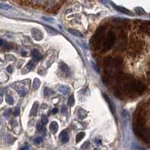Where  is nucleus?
I'll return each mask as SVG.
<instances>
[{
  "instance_id": "nucleus-4",
  "label": "nucleus",
  "mask_w": 150,
  "mask_h": 150,
  "mask_svg": "<svg viewBox=\"0 0 150 150\" xmlns=\"http://www.w3.org/2000/svg\"><path fill=\"white\" fill-rule=\"evenodd\" d=\"M60 137L61 138V141L62 143H65L67 142H68L69 140V135H68V132L67 130H64L61 132V134H60Z\"/></svg>"
},
{
  "instance_id": "nucleus-35",
  "label": "nucleus",
  "mask_w": 150,
  "mask_h": 150,
  "mask_svg": "<svg viewBox=\"0 0 150 150\" xmlns=\"http://www.w3.org/2000/svg\"><path fill=\"white\" fill-rule=\"evenodd\" d=\"M3 44H4L3 40H2V39H0V47L2 46V45H3Z\"/></svg>"
},
{
  "instance_id": "nucleus-20",
  "label": "nucleus",
  "mask_w": 150,
  "mask_h": 150,
  "mask_svg": "<svg viewBox=\"0 0 150 150\" xmlns=\"http://www.w3.org/2000/svg\"><path fill=\"white\" fill-rule=\"evenodd\" d=\"M74 103H75L74 97H73V96H70L69 98V100H68V104H69V106H70V107L73 106Z\"/></svg>"
},
{
  "instance_id": "nucleus-2",
  "label": "nucleus",
  "mask_w": 150,
  "mask_h": 150,
  "mask_svg": "<svg viewBox=\"0 0 150 150\" xmlns=\"http://www.w3.org/2000/svg\"><path fill=\"white\" fill-rule=\"evenodd\" d=\"M32 35H33V37L37 41H40L43 38V35L41 32V31L36 29H33L32 30Z\"/></svg>"
},
{
  "instance_id": "nucleus-31",
  "label": "nucleus",
  "mask_w": 150,
  "mask_h": 150,
  "mask_svg": "<svg viewBox=\"0 0 150 150\" xmlns=\"http://www.w3.org/2000/svg\"><path fill=\"white\" fill-rule=\"evenodd\" d=\"M51 112H52V113H53V114H56V113L58 112V108H54V109L52 110V111H51Z\"/></svg>"
},
{
  "instance_id": "nucleus-36",
  "label": "nucleus",
  "mask_w": 150,
  "mask_h": 150,
  "mask_svg": "<svg viewBox=\"0 0 150 150\" xmlns=\"http://www.w3.org/2000/svg\"><path fill=\"white\" fill-rule=\"evenodd\" d=\"M2 97L0 95V104L2 103Z\"/></svg>"
},
{
  "instance_id": "nucleus-23",
  "label": "nucleus",
  "mask_w": 150,
  "mask_h": 150,
  "mask_svg": "<svg viewBox=\"0 0 150 150\" xmlns=\"http://www.w3.org/2000/svg\"><path fill=\"white\" fill-rule=\"evenodd\" d=\"M48 122V116L45 115H43L42 116V124L45 125Z\"/></svg>"
},
{
  "instance_id": "nucleus-26",
  "label": "nucleus",
  "mask_w": 150,
  "mask_h": 150,
  "mask_svg": "<svg viewBox=\"0 0 150 150\" xmlns=\"http://www.w3.org/2000/svg\"><path fill=\"white\" fill-rule=\"evenodd\" d=\"M19 114H20V109H19V108H16V109L14 110V115L15 116H18Z\"/></svg>"
},
{
  "instance_id": "nucleus-25",
  "label": "nucleus",
  "mask_w": 150,
  "mask_h": 150,
  "mask_svg": "<svg viewBox=\"0 0 150 150\" xmlns=\"http://www.w3.org/2000/svg\"><path fill=\"white\" fill-rule=\"evenodd\" d=\"M89 144H90V143H89V142H86V143H85L81 146V149H84L85 148V149H87V148L88 147Z\"/></svg>"
},
{
  "instance_id": "nucleus-14",
  "label": "nucleus",
  "mask_w": 150,
  "mask_h": 150,
  "mask_svg": "<svg viewBox=\"0 0 150 150\" xmlns=\"http://www.w3.org/2000/svg\"><path fill=\"white\" fill-rule=\"evenodd\" d=\"M85 136V132H79L76 135V143H79L81 140L84 138Z\"/></svg>"
},
{
  "instance_id": "nucleus-29",
  "label": "nucleus",
  "mask_w": 150,
  "mask_h": 150,
  "mask_svg": "<svg viewBox=\"0 0 150 150\" xmlns=\"http://www.w3.org/2000/svg\"><path fill=\"white\" fill-rule=\"evenodd\" d=\"M67 112V108L65 107V106H63L62 108H61V113H66Z\"/></svg>"
},
{
  "instance_id": "nucleus-17",
  "label": "nucleus",
  "mask_w": 150,
  "mask_h": 150,
  "mask_svg": "<svg viewBox=\"0 0 150 150\" xmlns=\"http://www.w3.org/2000/svg\"><path fill=\"white\" fill-rule=\"evenodd\" d=\"M35 66V63L33 61H30V62H29V63L26 65V68H27L28 71H30V70H32L33 68H34Z\"/></svg>"
},
{
  "instance_id": "nucleus-7",
  "label": "nucleus",
  "mask_w": 150,
  "mask_h": 150,
  "mask_svg": "<svg viewBox=\"0 0 150 150\" xmlns=\"http://www.w3.org/2000/svg\"><path fill=\"white\" fill-rule=\"evenodd\" d=\"M104 98L106 99V101H107V103L109 104V108H110V110H111V111H112V113H113V114H115V107H114V105L113 104V103L111 102V101H110V99L108 98V96L106 95V94H104Z\"/></svg>"
},
{
  "instance_id": "nucleus-8",
  "label": "nucleus",
  "mask_w": 150,
  "mask_h": 150,
  "mask_svg": "<svg viewBox=\"0 0 150 150\" xmlns=\"http://www.w3.org/2000/svg\"><path fill=\"white\" fill-rule=\"evenodd\" d=\"M37 113H38V103L35 102L33 105L31 111H30V116H35L37 115Z\"/></svg>"
},
{
  "instance_id": "nucleus-10",
  "label": "nucleus",
  "mask_w": 150,
  "mask_h": 150,
  "mask_svg": "<svg viewBox=\"0 0 150 150\" xmlns=\"http://www.w3.org/2000/svg\"><path fill=\"white\" fill-rule=\"evenodd\" d=\"M54 91L52 90L50 88H45V90H44V95L46 96V97H48V96H51V95H53L54 94Z\"/></svg>"
},
{
  "instance_id": "nucleus-28",
  "label": "nucleus",
  "mask_w": 150,
  "mask_h": 150,
  "mask_svg": "<svg viewBox=\"0 0 150 150\" xmlns=\"http://www.w3.org/2000/svg\"><path fill=\"white\" fill-rule=\"evenodd\" d=\"M11 110H5V114L4 116H5V117H8L9 116H10V113H11Z\"/></svg>"
},
{
  "instance_id": "nucleus-33",
  "label": "nucleus",
  "mask_w": 150,
  "mask_h": 150,
  "mask_svg": "<svg viewBox=\"0 0 150 150\" xmlns=\"http://www.w3.org/2000/svg\"><path fill=\"white\" fill-rule=\"evenodd\" d=\"M29 149V147L27 146H24L23 148H21V150H28Z\"/></svg>"
},
{
  "instance_id": "nucleus-32",
  "label": "nucleus",
  "mask_w": 150,
  "mask_h": 150,
  "mask_svg": "<svg viewBox=\"0 0 150 150\" xmlns=\"http://www.w3.org/2000/svg\"><path fill=\"white\" fill-rule=\"evenodd\" d=\"M7 71L9 72V73H12V71H13V69H12V67L10 65V66H8V68H7Z\"/></svg>"
},
{
  "instance_id": "nucleus-37",
  "label": "nucleus",
  "mask_w": 150,
  "mask_h": 150,
  "mask_svg": "<svg viewBox=\"0 0 150 150\" xmlns=\"http://www.w3.org/2000/svg\"><path fill=\"white\" fill-rule=\"evenodd\" d=\"M94 150H99V149H94Z\"/></svg>"
},
{
  "instance_id": "nucleus-6",
  "label": "nucleus",
  "mask_w": 150,
  "mask_h": 150,
  "mask_svg": "<svg viewBox=\"0 0 150 150\" xmlns=\"http://www.w3.org/2000/svg\"><path fill=\"white\" fill-rule=\"evenodd\" d=\"M58 128H59V127H58V124L57 122L53 121V122H51V124H50V130L51 131V133L56 134L58 132Z\"/></svg>"
},
{
  "instance_id": "nucleus-30",
  "label": "nucleus",
  "mask_w": 150,
  "mask_h": 150,
  "mask_svg": "<svg viewBox=\"0 0 150 150\" xmlns=\"http://www.w3.org/2000/svg\"><path fill=\"white\" fill-rule=\"evenodd\" d=\"M95 143H96V144H100L101 143V140L99 138H97L95 140Z\"/></svg>"
},
{
  "instance_id": "nucleus-18",
  "label": "nucleus",
  "mask_w": 150,
  "mask_h": 150,
  "mask_svg": "<svg viewBox=\"0 0 150 150\" xmlns=\"http://www.w3.org/2000/svg\"><path fill=\"white\" fill-rule=\"evenodd\" d=\"M45 27L47 31H48L50 34H58V33L56 30H54V29H52V28H51V27H48V26H45Z\"/></svg>"
},
{
  "instance_id": "nucleus-21",
  "label": "nucleus",
  "mask_w": 150,
  "mask_h": 150,
  "mask_svg": "<svg viewBox=\"0 0 150 150\" xmlns=\"http://www.w3.org/2000/svg\"><path fill=\"white\" fill-rule=\"evenodd\" d=\"M135 11H136V12L137 14H146L145 11L142 8H135Z\"/></svg>"
},
{
  "instance_id": "nucleus-24",
  "label": "nucleus",
  "mask_w": 150,
  "mask_h": 150,
  "mask_svg": "<svg viewBox=\"0 0 150 150\" xmlns=\"http://www.w3.org/2000/svg\"><path fill=\"white\" fill-rule=\"evenodd\" d=\"M34 142L35 144H40L42 142V138L41 137H36V138L35 139Z\"/></svg>"
},
{
  "instance_id": "nucleus-15",
  "label": "nucleus",
  "mask_w": 150,
  "mask_h": 150,
  "mask_svg": "<svg viewBox=\"0 0 150 150\" xmlns=\"http://www.w3.org/2000/svg\"><path fill=\"white\" fill-rule=\"evenodd\" d=\"M40 85H41V82H40V80H39L38 78L34 79V80H33V88H34L35 89H39V86H40Z\"/></svg>"
},
{
  "instance_id": "nucleus-34",
  "label": "nucleus",
  "mask_w": 150,
  "mask_h": 150,
  "mask_svg": "<svg viewBox=\"0 0 150 150\" xmlns=\"http://www.w3.org/2000/svg\"><path fill=\"white\" fill-rule=\"evenodd\" d=\"M47 107H48V106H47V104H42V109H43V108H44V109H45V108H47Z\"/></svg>"
},
{
  "instance_id": "nucleus-3",
  "label": "nucleus",
  "mask_w": 150,
  "mask_h": 150,
  "mask_svg": "<svg viewBox=\"0 0 150 150\" xmlns=\"http://www.w3.org/2000/svg\"><path fill=\"white\" fill-rule=\"evenodd\" d=\"M114 8L116 9L118 11L121 12L122 14H127V15H132L133 14L129 10H127L126 8H125L124 7H121V6H117V5H113Z\"/></svg>"
},
{
  "instance_id": "nucleus-19",
  "label": "nucleus",
  "mask_w": 150,
  "mask_h": 150,
  "mask_svg": "<svg viewBox=\"0 0 150 150\" xmlns=\"http://www.w3.org/2000/svg\"><path fill=\"white\" fill-rule=\"evenodd\" d=\"M5 100H6L7 103L8 104H10V105H12V104H14V98H12V96H10V95H8V96L6 97Z\"/></svg>"
},
{
  "instance_id": "nucleus-22",
  "label": "nucleus",
  "mask_w": 150,
  "mask_h": 150,
  "mask_svg": "<svg viewBox=\"0 0 150 150\" xmlns=\"http://www.w3.org/2000/svg\"><path fill=\"white\" fill-rule=\"evenodd\" d=\"M18 92H19V94L21 95V97H23V96H25L26 94L27 93V90H26V89H20Z\"/></svg>"
},
{
  "instance_id": "nucleus-9",
  "label": "nucleus",
  "mask_w": 150,
  "mask_h": 150,
  "mask_svg": "<svg viewBox=\"0 0 150 150\" xmlns=\"http://www.w3.org/2000/svg\"><path fill=\"white\" fill-rule=\"evenodd\" d=\"M78 116L80 118V119H84V118H85L86 116H87V112L85 110H83V109H79V110H78Z\"/></svg>"
},
{
  "instance_id": "nucleus-27",
  "label": "nucleus",
  "mask_w": 150,
  "mask_h": 150,
  "mask_svg": "<svg viewBox=\"0 0 150 150\" xmlns=\"http://www.w3.org/2000/svg\"><path fill=\"white\" fill-rule=\"evenodd\" d=\"M36 128H37V130H38L39 131H41L43 129V125H42V124H38L37 126H36Z\"/></svg>"
},
{
  "instance_id": "nucleus-16",
  "label": "nucleus",
  "mask_w": 150,
  "mask_h": 150,
  "mask_svg": "<svg viewBox=\"0 0 150 150\" xmlns=\"http://www.w3.org/2000/svg\"><path fill=\"white\" fill-rule=\"evenodd\" d=\"M0 9H3V10H10L12 9V7L8 5H6V4H4V3H1L0 2Z\"/></svg>"
},
{
  "instance_id": "nucleus-13",
  "label": "nucleus",
  "mask_w": 150,
  "mask_h": 150,
  "mask_svg": "<svg viewBox=\"0 0 150 150\" xmlns=\"http://www.w3.org/2000/svg\"><path fill=\"white\" fill-rule=\"evenodd\" d=\"M60 68H61V70L63 71V72H67L69 71V68L67 66V65L64 62H60Z\"/></svg>"
},
{
  "instance_id": "nucleus-1",
  "label": "nucleus",
  "mask_w": 150,
  "mask_h": 150,
  "mask_svg": "<svg viewBox=\"0 0 150 150\" xmlns=\"http://www.w3.org/2000/svg\"><path fill=\"white\" fill-rule=\"evenodd\" d=\"M115 42V34L110 31L108 32V34L106 35L104 42L103 43V50L104 51H107L109 50H110L112 48V47L113 46Z\"/></svg>"
},
{
  "instance_id": "nucleus-11",
  "label": "nucleus",
  "mask_w": 150,
  "mask_h": 150,
  "mask_svg": "<svg viewBox=\"0 0 150 150\" xmlns=\"http://www.w3.org/2000/svg\"><path fill=\"white\" fill-rule=\"evenodd\" d=\"M69 33H71L72 35H75V36H77V37H82V36H83L81 32H80L79 31L76 30V29H69Z\"/></svg>"
},
{
  "instance_id": "nucleus-5",
  "label": "nucleus",
  "mask_w": 150,
  "mask_h": 150,
  "mask_svg": "<svg viewBox=\"0 0 150 150\" xmlns=\"http://www.w3.org/2000/svg\"><path fill=\"white\" fill-rule=\"evenodd\" d=\"M32 56H33V59H34L35 61H39V60H41L42 59V56L39 52V50H37L36 49L33 50V51H32Z\"/></svg>"
},
{
  "instance_id": "nucleus-12",
  "label": "nucleus",
  "mask_w": 150,
  "mask_h": 150,
  "mask_svg": "<svg viewBox=\"0 0 150 150\" xmlns=\"http://www.w3.org/2000/svg\"><path fill=\"white\" fill-rule=\"evenodd\" d=\"M59 91L63 94H67L69 92V88L66 86H61L59 88Z\"/></svg>"
}]
</instances>
